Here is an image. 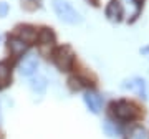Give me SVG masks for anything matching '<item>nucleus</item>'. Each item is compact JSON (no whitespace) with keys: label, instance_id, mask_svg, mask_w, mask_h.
Here are the masks:
<instances>
[{"label":"nucleus","instance_id":"1","mask_svg":"<svg viewBox=\"0 0 149 139\" xmlns=\"http://www.w3.org/2000/svg\"><path fill=\"white\" fill-rule=\"evenodd\" d=\"M109 114L116 121H121V123H129V121H134V119L139 118V108L134 104L133 101H128V99H118V101H113L109 104Z\"/></svg>","mask_w":149,"mask_h":139},{"label":"nucleus","instance_id":"15","mask_svg":"<svg viewBox=\"0 0 149 139\" xmlns=\"http://www.w3.org/2000/svg\"><path fill=\"white\" fill-rule=\"evenodd\" d=\"M22 8L27 12H35L37 8H40V0H20Z\"/></svg>","mask_w":149,"mask_h":139},{"label":"nucleus","instance_id":"4","mask_svg":"<svg viewBox=\"0 0 149 139\" xmlns=\"http://www.w3.org/2000/svg\"><path fill=\"white\" fill-rule=\"evenodd\" d=\"M38 68H40V60H38L37 55L33 53H25L20 58L18 65H17V70L22 76L25 78H32L33 75H37Z\"/></svg>","mask_w":149,"mask_h":139},{"label":"nucleus","instance_id":"10","mask_svg":"<svg viewBox=\"0 0 149 139\" xmlns=\"http://www.w3.org/2000/svg\"><path fill=\"white\" fill-rule=\"evenodd\" d=\"M104 13H106V18L109 22H121L123 15H124L123 3L119 0H109L106 8H104Z\"/></svg>","mask_w":149,"mask_h":139},{"label":"nucleus","instance_id":"6","mask_svg":"<svg viewBox=\"0 0 149 139\" xmlns=\"http://www.w3.org/2000/svg\"><path fill=\"white\" fill-rule=\"evenodd\" d=\"M121 86L124 88V90H128V91H131V93H134V95H138V96L143 98V99H146V98H148L146 81H144L143 78H139V76H134V78L126 80Z\"/></svg>","mask_w":149,"mask_h":139},{"label":"nucleus","instance_id":"7","mask_svg":"<svg viewBox=\"0 0 149 139\" xmlns=\"http://www.w3.org/2000/svg\"><path fill=\"white\" fill-rule=\"evenodd\" d=\"M7 48H8V53H10L13 58H22L23 55L27 53L28 43H25L22 38L13 35V37H10L7 40Z\"/></svg>","mask_w":149,"mask_h":139},{"label":"nucleus","instance_id":"12","mask_svg":"<svg viewBox=\"0 0 149 139\" xmlns=\"http://www.w3.org/2000/svg\"><path fill=\"white\" fill-rule=\"evenodd\" d=\"M103 131H104V134L108 138L111 139H116L121 136V128L116 123V119H104L103 121Z\"/></svg>","mask_w":149,"mask_h":139},{"label":"nucleus","instance_id":"19","mask_svg":"<svg viewBox=\"0 0 149 139\" xmlns=\"http://www.w3.org/2000/svg\"><path fill=\"white\" fill-rule=\"evenodd\" d=\"M0 121H2V111H0Z\"/></svg>","mask_w":149,"mask_h":139},{"label":"nucleus","instance_id":"2","mask_svg":"<svg viewBox=\"0 0 149 139\" xmlns=\"http://www.w3.org/2000/svg\"><path fill=\"white\" fill-rule=\"evenodd\" d=\"M52 7H53L56 17L66 25H80L83 22L81 13L70 3L68 0H52Z\"/></svg>","mask_w":149,"mask_h":139},{"label":"nucleus","instance_id":"18","mask_svg":"<svg viewBox=\"0 0 149 139\" xmlns=\"http://www.w3.org/2000/svg\"><path fill=\"white\" fill-rule=\"evenodd\" d=\"M134 2H136V3H141V0H134Z\"/></svg>","mask_w":149,"mask_h":139},{"label":"nucleus","instance_id":"16","mask_svg":"<svg viewBox=\"0 0 149 139\" xmlns=\"http://www.w3.org/2000/svg\"><path fill=\"white\" fill-rule=\"evenodd\" d=\"M133 139H148V133L143 126H136L133 131Z\"/></svg>","mask_w":149,"mask_h":139},{"label":"nucleus","instance_id":"20","mask_svg":"<svg viewBox=\"0 0 149 139\" xmlns=\"http://www.w3.org/2000/svg\"><path fill=\"white\" fill-rule=\"evenodd\" d=\"M0 43H2V35H0Z\"/></svg>","mask_w":149,"mask_h":139},{"label":"nucleus","instance_id":"8","mask_svg":"<svg viewBox=\"0 0 149 139\" xmlns=\"http://www.w3.org/2000/svg\"><path fill=\"white\" fill-rule=\"evenodd\" d=\"M15 37L22 38L25 43H35L38 37V28H35L33 25H18L15 28Z\"/></svg>","mask_w":149,"mask_h":139},{"label":"nucleus","instance_id":"14","mask_svg":"<svg viewBox=\"0 0 149 139\" xmlns=\"http://www.w3.org/2000/svg\"><path fill=\"white\" fill-rule=\"evenodd\" d=\"M83 86H86V81L81 78V76H78V75H73V76H70L68 78V88L71 91H80V90H83Z\"/></svg>","mask_w":149,"mask_h":139},{"label":"nucleus","instance_id":"3","mask_svg":"<svg viewBox=\"0 0 149 139\" xmlns=\"http://www.w3.org/2000/svg\"><path fill=\"white\" fill-rule=\"evenodd\" d=\"M55 66L60 71H71L74 66V51L71 50V47L63 45V47H56L52 53Z\"/></svg>","mask_w":149,"mask_h":139},{"label":"nucleus","instance_id":"11","mask_svg":"<svg viewBox=\"0 0 149 139\" xmlns=\"http://www.w3.org/2000/svg\"><path fill=\"white\" fill-rule=\"evenodd\" d=\"M28 86H30V90H32L35 95H45V91H47V88H48V81H47V78L42 76V75H33L32 78H30Z\"/></svg>","mask_w":149,"mask_h":139},{"label":"nucleus","instance_id":"13","mask_svg":"<svg viewBox=\"0 0 149 139\" xmlns=\"http://www.w3.org/2000/svg\"><path fill=\"white\" fill-rule=\"evenodd\" d=\"M10 78H12L10 65L7 63V61H0V88L8 85L10 83Z\"/></svg>","mask_w":149,"mask_h":139},{"label":"nucleus","instance_id":"5","mask_svg":"<svg viewBox=\"0 0 149 139\" xmlns=\"http://www.w3.org/2000/svg\"><path fill=\"white\" fill-rule=\"evenodd\" d=\"M83 101H85V104H86V108H88L90 113H93V114H100V113H101L103 96L98 91L91 90V88L85 90V93H83Z\"/></svg>","mask_w":149,"mask_h":139},{"label":"nucleus","instance_id":"17","mask_svg":"<svg viewBox=\"0 0 149 139\" xmlns=\"http://www.w3.org/2000/svg\"><path fill=\"white\" fill-rule=\"evenodd\" d=\"M8 12H10V5L7 3V2H0V18H5L8 15Z\"/></svg>","mask_w":149,"mask_h":139},{"label":"nucleus","instance_id":"9","mask_svg":"<svg viewBox=\"0 0 149 139\" xmlns=\"http://www.w3.org/2000/svg\"><path fill=\"white\" fill-rule=\"evenodd\" d=\"M55 40H56V37H55V33L52 28L48 27H43L38 30V37H37V42H38V47H40V50H45V48H52L55 45Z\"/></svg>","mask_w":149,"mask_h":139}]
</instances>
